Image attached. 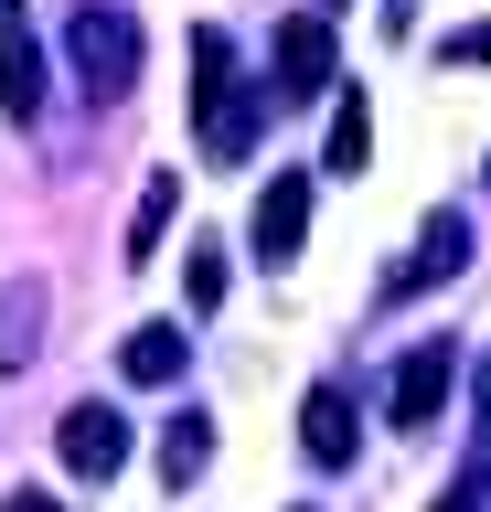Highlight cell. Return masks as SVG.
Returning a JSON list of instances; mask_svg holds the SVG:
<instances>
[{
  "label": "cell",
  "instance_id": "7",
  "mask_svg": "<svg viewBox=\"0 0 491 512\" xmlns=\"http://www.w3.org/2000/svg\"><path fill=\"white\" fill-rule=\"evenodd\" d=\"M182 352H193V342H182L171 320H139L129 342H118V363H129V384H171V374H182Z\"/></svg>",
  "mask_w": 491,
  "mask_h": 512
},
{
  "label": "cell",
  "instance_id": "17",
  "mask_svg": "<svg viewBox=\"0 0 491 512\" xmlns=\"http://www.w3.org/2000/svg\"><path fill=\"white\" fill-rule=\"evenodd\" d=\"M481 416H491V363H481Z\"/></svg>",
  "mask_w": 491,
  "mask_h": 512
},
{
  "label": "cell",
  "instance_id": "5",
  "mask_svg": "<svg viewBox=\"0 0 491 512\" xmlns=\"http://www.w3.org/2000/svg\"><path fill=\"white\" fill-rule=\"evenodd\" d=\"M278 86L321 96L331 86V22H278Z\"/></svg>",
  "mask_w": 491,
  "mask_h": 512
},
{
  "label": "cell",
  "instance_id": "18",
  "mask_svg": "<svg viewBox=\"0 0 491 512\" xmlns=\"http://www.w3.org/2000/svg\"><path fill=\"white\" fill-rule=\"evenodd\" d=\"M11 11H22V0H0V22H11Z\"/></svg>",
  "mask_w": 491,
  "mask_h": 512
},
{
  "label": "cell",
  "instance_id": "1",
  "mask_svg": "<svg viewBox=\"0 0 491 512\" xmlns=\"http://www.w3.org/2000/svg\"><path fill=\"white\" fill-rule=\"evenodd\" d=\"M65 54H75V75H86V96H129L139 86V22L118 0H86V11H75Z\"/></svg>",
  "mask_w": 491,
  "mask_h": 512
},
{
  "label": "cell",
  "instance_id": "10",
  "mask_svg": "<svg viewBox=\"0 0 491 512\" xmlns=\"http://www.w3.org/2000/svg\"><path fill=\"white\" fill-rule=\"evenodd\" d=\"M33 320H43V288H11L0 299V363H33Z\"/></svg>",
  "mask_w": 491,
  "mask_h": 512
},
{
  "label": "cell",
  "instance_id": "15",
  "mask_svg": "<svg viewBox=\"0 0 491 512\" xmlns=\"http://www.w3.org/2000/svg\"><path fill=\"white\" fill-rule=\"evenodd\" d=\"M0 512H65V502H43V491H11V502H0Z\"/></svg>",
  "mask_w": 491,
  "mask_h": 512
},
{
  "label": "cell",
  "instance_id": "16",
  "mask_svg": "<svg viewBox=\"0 0 491 512\" xmlns=\"http://www.w3.org/2000/svg\"><path fill=\"white\" fill-rule=\"evenodd\" d=\"M438 512H481V491H449V502H438Z\"/></svg>",
  "mask_w": 491,
  "mask_h": 512
},
{
  "label": "cell",
  "instance_id": "8",
  "mask_svg": "<svg viewBox=\"0 0 491 512\" xmlns=\"http://www.w3.org/2000/svg\"><path fill=\"white\" fill-rule=\"evenodd\" d=\"M171 203H182V171H150V192H139V214H129V267H150V246H161Z\"/></svg>",
  "mask_w": 491,
  "mask_h": 512
},
{
  "label": "cell",
  "instance_id": "14",
  "mask_svg": "<svg viewBox=\"0 0 491 512\" xmlns=\"http://www.w3.org/2000/svg\"><path fill=\"white\" fill-rule=\"evenodd\" d=\"M449 64H491V22H470V32H449Z\"/></svg>",
  "mask_w": 491,
  "mask_h": 512
},
{
  "label": "cell",
  "instance_id": "13",
  "mask_svg": "<svg viewBox=\"0 0 491 512\" xmlns=\"http://www.w3.org/2000/svg\"><path fill=\"white\" fill-rule=\"evenodd\" d=\"M182 299H193V310H214V299H225V256H214V246H193V267H182Z\"/></svg>",
  "mask_w": 491,
  "mask_h": 512
},
{
  "label": "cell",
  "instance_id": "12",
  "mask_svg": "<svg viewBox=\"0 0 491 512\" xmlns=\"http://www.w3.org/2000/svg\"><path fill=\"white\" fill-rule=\"evenodd\" d=\"M363 150H374V118H363V96L331 118V171H363Z\"/></svg>",
  "mask_w": 491,
  "mask_h": 512
},
{
  "label": "cell",
  "instance_id": "3",
  "mask_svg": "<svg viewBox=\"0 0 491 512\" xmlns=\"http://www.w3.org/2000/svg\"><path fill=\"white\" fill-rule=\"evenodd\" d=\"M299 448H310L321 470L353 459V395H342V384H310V406H299Z\"/></svg>",
  "mask_w": 491,
  "mask_h": 512
},
{
  "label": "cell",
  "instance_id": "9",
  "mask_svg": "<svg viewBox=\"0 0 491 512\" xmlns=\"http://www.w3.org/2000/svg\"><path fill=\"white\" fill-rule=\"evenodd\" d=\"M0 107H11V118H33V107H43V54L22 43V32L0 43Z\"/></svg>",
  "mask_w": 491,
  "mask_h": 512
},
{
  "label": "cell",
  "instance_id": "6",
  "mask_svg": "<svg viewBox=\"0 0 491 512\" xmlns=\"http://www.w3.org/2000/svg\"><path fill=\"white\" fill-rule=\"evenodd\" d=\"M438 406H449V352L427 342V352H406V374H395V427H427Z\"/></svg>",
  "mask_w": 491,
  "mask_h": 512
},
{
  "label": "cell",
  "instance_id": "11",
  "mask_svg": "<svg viewBox=\"0 0 491 512\" xmlns=\"http://www.w3.org/2000/svg\"><path fill=\"white\" fill-rule=\"evenodd\" d=\"M203 459H214V438H203V416H182V427H171V438H161V480H171V491H182V480H193Z\"/></svg>",
  "mask_w": 491,
  "mask_h": 512
},
{
  "label": "cell",
  "instance_id": "4",
  "mask_svg": "<svg viewBox=\"0 0 491 512\" xmlns=\"http://www.w3.org/2000/svg\"><path fill=\"white\" fill-rule=\"evenodd\" d=\"M299 235H310V182L278 171V182L257 192V246H267V256H299Z\"/></svg>",
  "mask_w": 491,
  "mask_h": 512
},
{
  "label": "cell",
  "instance_id": "2",
  "mask_svg": "<svg viewBox=\"0 0 491 512\" xmlns=\"http://www.w3.org/2000/svg\"><path fill=\"white\" fill-rule=\"evenodd\" d=\"M54 448H65L75 480H118V470H129V416H118V406H75Z\"/></svg>",
  "mask_w": 491,
  "mask_h": 512
}]
</instances>
